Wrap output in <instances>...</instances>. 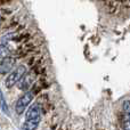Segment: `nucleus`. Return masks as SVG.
<instances>
[{
	"label": "nucleus",
	"mask_w": 130,
	"mask_h": 130,
	"mask_svg": "<svg viewBox=\"0 0 130 130\" xmlns=\"http://www.w3.org/2000/svg\"><path fill=\"white\" fill-rule=\"evenodd\" d=\"M0 107H1L2 112L6 113V114H9V111H8V105H7L6 101H5V97L2 95L1 90H0Z\"/></svg>",
	"instance_id": "obj_9"
},
{
	"label": "nucleus",
	"mask_w": 130,
	"mask_h": 130,
	"mask_svg": "<svg viewBox=\"0 0 130 130\" xmlns=\"http://www.w3.org/2000/svg\"><path fill=\"white\" fill-rule=\"evenodd\" d=\"M16 59L14 57H6V58L1 59L0 62V74H8L13 71L14 66H15Z\"/></svg>",
	"instance_id": "obj_5"
},
{
	"label": "nucleus",
	"mask_w": 130,
	"mask_h": 130,
	"mask_svg": "<svg viewBox=\"0 0 130 130\" xmlns=\"http://www.w3.org/2000/svg\"><path fill=\"white\" fill-rule=\"evenodd\" d=\"M41 117H42L41 107L39 104H33L25 113V121H32L39 124L41 121Z\"/></svg>",
	"instance_id": "obj_3"
},
{
	"label": "nucleus",
	"mask_w": 130,
	"mask_h": 130,
	"mask_svg": "<svg viewBox=\"0 0 130 130\" xmlns=\"http://www.w3.org/2000/svg\"><path fill=\"white\" fill-rule=\"evenodd\" d=\"M33 92L32 91H26L24 92V95L20 97L16 102V105H15V111L17 114H23L24 111L27 108V106L30 105V103L32 102L33 99Z\"/></svg>",
	"instance_id": "obj_2"
},
{
	"label": "nucleus",
	"mask_w": 130,
	"mask_h": 130,
	"mask_svg": "<svg viewBox=\"0 0 130 130\" xmlns=\"http://www.w3.org/2000/svg\"><path fill=\"white\" fill-rule=\"evenodd\" d=\"M119 4H120L119 1H106L105 2V7H106L105 9H106V11H107V13H110V14L114 13V11L117 10L118 6H119Z\"/></svg>",
	"instance_id": "obj_6"
},
{
	"label": "nucleus",
	"mask_w": 130,
	"mask_h": 130,
	"mask_svg": "<svg viewBox=\"0 0 130 130\" xmlns=\"http://www.w3.org/2000/svg\"><path fill=\"white\" fill-rule=\"evenodd\" d=\"M34 79H36V72L34 71L26 72V73L22 76V79L18 81L17 87L20 88L21 90H23V91L26 92V90H29L30 87L33 85Z\"/></svg>",
	"instance_id": "obj_4"
},
{
	"label": "nucleus",
	"mask_w": 130,
	"mask_h": 130,
	"mask_svg": "<svg viewBox=\"0 0 130 130\" xmlns=\"http://www.w3.org/2000/svg\"><path fill=\"white\" fill-rule=\"evenodd\" d=\"M123 6H126V7H128V8H130V0H127V1H122L121 2Z\"/></svg>",
	"instance_id": "obj_12"
},
{
	"label": "nucleus",
	"mask_w": 130,
	"mask_h": 130,
	"mask_svg": "<svg viewBox=\"0 0 130 130\" xmlns=\"http://www.w3.org/2000/svg\"><path fill=\"white\" fill-rule=\"evenodd\" d=\"M26 73V67L24 65H20L17 66L15 70L10 72L8 74V76L6 78V81H5V86L7 88H13L15 85H17L18 81L22 79V76Z\"/></svg>",
	"instance_id": "obj_1"
},
{
	"label": "nucleus",
	"mask_w": 130,
	"mask_h": 130,
	"mask_svg": "<svg viewBox=\"0 0 130 130\" xmlns=\"http://www.w3.org/2000/svg\"><path fill=\"white\" fill-rule=\"evenodd\" d=\"M123 130H130V119L128 118H124L123 120Z\"/></svg>",
	"instance_id": "obj_11"
},
{
	"label": "nucleus",
	"mask_w": 130,
	"mask_h": 130,
	"mask_svg": "<svg viewBox=\"0 0 130 130\" xmlns=\"http://www.w3.org/2000/svg\"><path fill=\"white\" fill-rule=\"evenodd\" d=\"M39 124L32 121H25L22 126V130H37Z\"/></svg>",
	"instance_id": "obj_7"
},
{
	"label": "nucleus",
	"mask_w": 130,
	"mask_h": 130,
	"mask_svg": "<svg viewBox=\"0 0 130 130\" xmlns=\"http://www.w3.org/2000/svg\"><path fill=\"white\" fill-rule=\"evenodd\" d=\"M9 53H10V50H9L8 46L0 45V59H4V58H6V57H8Z\"/></svg>",
	"instance_id": "obj_8"
},
{
	"label": "nucleus",
	"mask_w": 130,
	"mask_h": 130,
	"mask_svg": "<svg viewBox=\"0 0 130 130\" xmlns=\"http://www.w3.org/2000/svg\"><path fill=\"white\" fill-rule=\"evenodd\" d=\"M123 112H124V118L130 119V101H124V103H123Z\"/></svg>",
	"instance_id": "obj_10"
}]
</instances>
